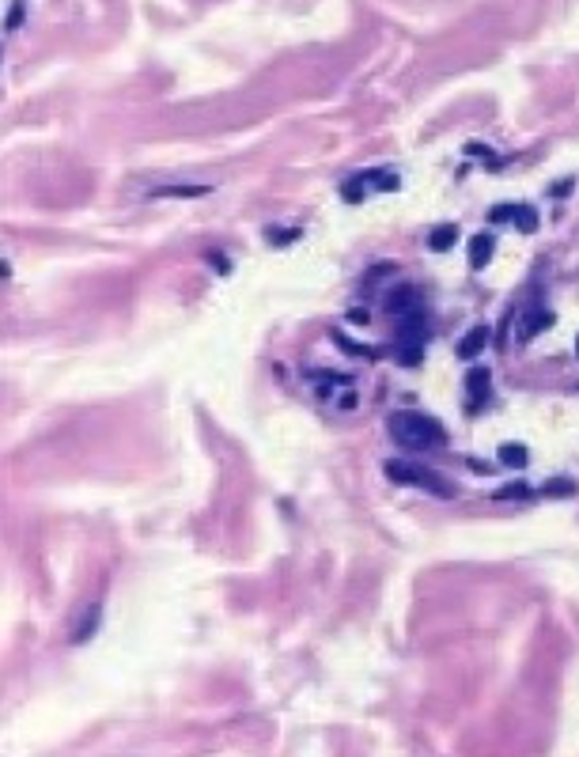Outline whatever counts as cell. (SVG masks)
<instances>
[{
    "mask_svg": "<svg viewBox=\"0 0 579 757\" xmlns=\"http://www.w3.org/2000/svg\"><path fill=\"white\" fill-rule=\"evenodd\" d=\"M390 436L394 443H402L405 451H428V447H443L447 443V432L435 417L413 413V409H402V413L390 417Z\"/></svg>",
    "mask_w": 579,
    "mask_h": 757,
    "instance_id": "6da1fadb",
    "label": "cell"
},
{
    "mask_svg": "<svg viewBox=\"0 0 579 757\" xmlns=\"http://www.w3.org/2000/svg\"><path fill=\"white\" fill-rule=\"evenodd\" d=\"M386 477L397 485H420V489L435 492V496H455V489H450L447 481H443L435 470L428 466H417V462H402V459H390L386 462Z\"/></svg>",
    "mask_w": 579,
    "mask_h": 757,
    "instance_id": "7a4b0ae2",
    "label": "cell"
},
{
    "mask_svg": "<svg viewBox=\"0 0 579 757\" xmlns=\"http://www.w3.org/2000/svg\"><path fill=\"white\" fill-rule=\"evenodd\" d=\"M428 341V314L413 307L409 314L397 318V349H420Z\"/></svg>",
    "mask_w": 579,
    "mask_h": 757,
    "instance_id": "3957f363",
    "label": "cell"
},
{
    "mask_svg": "<svg viewBox=\"0 0 579 757\" xmlns=\"http://www.w3.org/2000/svg\"><path fill=\"white\" fill-rule=\"evenodd\" d=\"M488 344V326H473V329H466V337L455 344V352H458V360H477V352Z\"/></svg>",
    "mask_w": 579,
    "mask_h": 757,
    "instance_id": "277c9868",
    "label": "cell"
},
{
    "mask_svg": "<svg viewBox=\"0 0 579 757\" xmlns=\"http://www.w3.org/2000/svg\"><path fill=\"white\" fill-rule=\"evenodd\" d=\"M413 307H420V296H417V288H409V284H402V288H394V292L386 296V311L397 314V318H402V314H409Z\"/></svg>",
    "mask_w": 579,
    "mask_h": 757,
    "instance_id": "5b68a950",
    "label": "cell"
},
{
    "mask_svg": "<svg viewBox=\"0 0 579 757\" xmlns=\"http://www.w3.org/2000/svg\"><path fill=\"white\" fill-rule=\"evenodd\" d=\"M488 379H492V371H488V367H473V371L466 375V386H470V394H473V406H485V398H488Z\"/></svg>",
    "mask_w": 579,
    "mask_h": 757,
    "instance_id": "8992f818",
    "label": "cell"
},
{
    "mask_svg": "<svg viewBox=\"0 0 579 757\" xmlns=\"http://www.w3.org/2000/svg\"><path fill=\"white\" fill-rule=\"evenodd\" d=\"M492 250H496V239L492 235H473L470 239V261L477 269H485L488 261H492Z\"/></svg>",
    "mask_w": 579,
    "mask_h": 757,
    "instance_id": "52a82bcc",
    "label": "cell"
},
{
    "mask_svg": "<svg viewBox=\"0 0 579 757\" xmlns=\"http://www.w3.org/2000/svg\"><path fill=\"white\" fill-rule=\"evenodd\" d=\"M458 243V228L455 223H439V228L428 235V246H432L435 254H443V250H450V246Z\"/></svg>",
    "mask_w": 579,
    "mask_h": 757,
    "instance_id": "ba28073f",
    "label": "cell"
},
{
    "mask_svg": "<svg viewBox=\"0 0 579 757\" xmlns=\"http://www.w3.org/2000/svg\"><path fill=\"white\" fill-rule=\"evenodd\" d=\"M205 193H212V186L197 182V186H160L155 197H205Z\"/></svg>",
    "mask_w": 579,
    "mask_h": 757,
    "instance_id": "9c48e42d",
    "label": "cell"
},
{
    "mask_svg": "<svg viewBox=\"0 0 579 757\" xmlns=\"http://www.w3.org/2000/svg\"><path fill=\"white\" fill-rule=\"evenodd\" d=\"M496 454H500V462H503V466H511V470H523L526 462H530V454H526L523 443H503Z\"/></svg>",
    "mask_w": 579,
    "mask_h": 757,
    "instance_id": "30bf717a",
    "label": "cell"
},
{
    "mask_svg": "<svg viewBox=\"0 0 579 757\" xmlns=\"http://www.w3.org/2000/svg\"><path fill=\"white\" fill-rule=\"evenodd\" d=\"M549 326H553V311L534 314V318H526V322H523V329H518V341H530L534 333H541V329H549Z\"/></svg>",
    "mask_w": 579,
    "mask_h": 757,
    "instance_id": "8fae6325",
    "label": "cell"
},
{
    "mask_svg": "<svg viewBox=\"0 0 579 757\" xmlns=\"http://www.w3.org/2000/svg\"><path fill=\"white\" fill-rule=\"evenodd\" d=\"M511 223H515L523 235H530V231H538V212H534L530 205H518V208H515V220H511Z\"/></svg>",
    "mask_w": 579,
    "mask_h": 757,
    "instance_id": "7c38bea8",
    "label": "cell"
},
{
    "mask_svg": "<svg viewBox=\"0 0 579 757\" xmlns=\"http://www.w3.org/2000/svg\"><path fill=\"white\" fill-rule=\"evenodd\" d=\"M95 625H99V606H91V610H87V621L76 628V633H72V644H84V640H91Z\"/></svg>",
    "mask_w": 579,
    "mask_h": 757,
    "instance_id": "4fadbf2b",
    "label": "cell"
},
{
    "mask_svg": "<svg viewBox=\"0 0 579 757\" xmlns=\"http://www.w3.org/2000/svg\"><path fill=\"white\" fill-rule=\"evenodd\" d=\"M541 496H571V492H576V485L571 481H564V477H553V481L545 485V489H538Z\"/></svg>",
    "mask_w": 579,
    "mask_h": 757,
    "instance_id": "5bb4252c",
    "label": "cell"
},
{
    "mask_svg": "<svg viewBox=\"0 0 579 757\" xmlns=\"http://www.w3.org/2000/svg\"><path fill=\"white\" fill-rule=\"evenodd\" d=\"M23 16H27V0H16L12 4V12H8V19H4V31H19V23H23Z\"/></svg>",
    "mask_w": 579,
    "mask_h": 757,
    "instance_id": "9a60e30c",
    "label": "cell"
},
{
    "mask_svg": "<svg viewBox=\"0 0 579 757\" xmlns=\"http://www.w3.org/2000/svg\"><path fill=\"white\" fill-rule=\"evenodd\" d=\"M518 496H534V489L526 481H515V485H507V489L496 492V500H518Z\"/></svg>",
    "mask_w": 579,
    "mask_h": 757,
    "instance_id": "2e32d148",
    "label": "cell"
},
{
    "mask_svg": "<svg viewBox=\"0 0 579 757\" xmlns=\"http://www.w3.org/2000/svg\"><path fill=\"white\" fill-rule=\"evenodd\" d=\"M515 208L518 205H496L492 212H488V220L492 223H503V220H515Z\"/></svg>",
    "mask_w": 579,
    "mask_h": 757,
    "instance_id": "e0dca14e",
    "label": "cell"
},
{
    "mask_svg": "<svg viewBox=\"0 0 579 757\" xmlns=\"http://www.w3.org/2000/svg\"><path fill=\"white\" fill-rule=\"evenodd\" d=\"M337 344H341L345 352H356V356H379L375 349H364V344H352L349 337H341V333H337Z\"/></svg>",
    "mask_w": 579,
    "mask_h": 757,
    "instance_id": "ac0fdd59",
    "label": "cell"
},
{
    "mask_svg": "<svg viewBox=\"0 0 579 757\" xmlns=\"http://www.w3.org/2000/svg\"><path fill=\"white\" fill-rule=\"evenodd\" d=\"M269 239H273L276 246H288V243H296V239H299V228L296 231H269Z\"/></svg>",
    "mask_w": 579,
    "mask_h": 757,
    "instance_id": "d6986e66",
    "label": "cell"
},
{
    "mask_svg": "<svg viewBox=\"0 0 579 757\" xmlns=\"http://www.w3.org/2000/svg\"><path fill=\"white\" fill-rule=\"evenodd\" d=\"M466 155H481V160H488V148L485 144H466Z\"/></svg>",
    "mask_w": 579,
    "mask_h": 757,
    "instance_id": "ffe728a7",
    "label": "cell"
},
{
    "mask_svg": "<svg viewBox=\"0 0 579 757\" xmlns=\"http://www.w3.org/2000/svg\"><path fill=\"white\" fill-rule=\"evenodd\" d=\"M564 193H571V178H564V182L553 186V197H564Z\"/></svg>",
    "mask_w": 579,
    "mask_h": 757,
    "instance_id": "44dd1931",
    "label": "cell"
},
{
    "mask_svg": "<svg viewBox=\"0 0 579 757\" xmlns=\"http://www.w3.org/2000/svg\"><path fill=\"white\" fill-rule=\"evenodd\" d=\"M349 322H367V311H364V307H352V311H349Z\"/></svg>",
    "mask_w": 579,
    "mask_h": 757,
    "instance_id": "7402d4cb",
    "label": "cell"
},
{
    "mask_svg": "<svg viewBox=\"0 0 579 757\" xmlns=\"http://www.w3.org/2000/svg\"><path fill=\"white\" fill-rule=\"evenodd\" d=\"M356 402H360V398H356V394L349 391V398H341V409H352V406H356Z\"/></svg>",
    "mask_w": 579,
    "mask_h": 757,
    "instance_id": "603a6c76",
    "label": "cell"
},
{
    "mask_svg": "<svg viewBox=\"0 0 579 757\" xmlns=\"http://www.w3.org/2000/svg\"><path fill=\"white\" fill-rule=\"evenodd\" d=\"M576 356H579V341H576Z\"/></svg>",
    "mask_w": 579,
    "mask_h": 757,
    "instance_id": "cb8c5ba5",
    "label": "cell"
}]
</instances>
